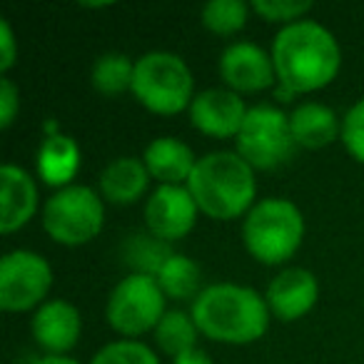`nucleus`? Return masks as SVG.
Instances as JSON below:
<instances>
[{
    "label": "nucleus",
    "mask_w": 364,
    "mask_h": 364,
    "mask_svg": "<svg viewBox=\"0 0 364 364\" xmlns=\"http://www.w3.org/2000/svg\"><path fill=\"white\" fill-rule=\"evenodd\" d=\"M247 252L262 264H282L299 250L304 240V218L292 200H259L242 223Z\"/></svg>",
    "instance_id": "4"
},
{
    "label": "nucleus",
    "mask_w": 364,
    "mask_h": 364,
    "mask_svg": "<svg viewBox=\"0 0 364 364\" xmlns=\"http://www.w3.org/2000/svg\"><path fill=\"white\" fill-rule=\"evenodd\" d=\"M90 364H160V359L147 344L135 339H120V342L105 344L90 359Z\"/></svg>",
    "instance_id": "25"
},
{
    "label": "nucleus",
    "mask_w": 364,
    "mask_h": 364,
    "mask_svg": "<svg viewBox=\"0 0 364 364\" xmlns=\"http://www.w3.org/2000/svg\"><path fill=\"white\" fill-rule=\"evenodd\" d=\"M172 364H213V359H210V354L205 352V349H190V352L180 354V357L172 359Z\"/></svg>",
    "instance_id": "30"
},
{
    "label": "nucleus",
    "mask_w": 364,
    "mask_h": 364,
    "mask_svg": "<svg viewBox=\"0 0 364 364\" xmlns=\"http://www.w3.org/2000/svg\"><path fill=\"white\" fill-rule=\"evenodd\" d=\"M198 334H200V329H198V324H195L193 314L172 309V312H165V317H162L160 324L155 327V342L162 352L175 359V357H180V354L195 349Z\"/></svg>",
    "instance_id": "21"
},
{
    "label": "nucleus",
    "mask_w": 364,
    "mask_h": 364,
    "mask_svg": "<svg viewBox=\"0 0 364 364\" xmlns=\"http://www.w3.org/2000/svg\"><path fill=\"white\" fill-rule=\"evenodd\" d=\"M33 337L48 354H65L77 344L82 332V317L75 304L65 299H50L33 314Z\"/></svg>",
    "instance_id": "14"
},
{
    "label": "nucleus",
    "mask_w": 364,
    "mask_h": 364,
    "mask_svg": "<svg viewBox=\"0 0 364 364\" xmlns=\"http://www.w3.org/2000/svg\"><path fill=\"white\" fill-rule=\"evenodd\" d=\"M53 269L48 259L31 250H13L0 259V307L6 312H28L48 297Z\"/></svg>",
    "instance_id": "9"
},
{
    "label": "nucleus",
    "mask_w": 364,
    "mask_h": 364,
    "mask_svg": "<svg viewBox=\"0 0 364 364\" xmlns=\"http://www.w3.org/2000/svg\"><path fill=\"white\" fill-rule=\"evenodd\" d=\"M18 58V46L16 36H13V28L8 21H0V73H8L16 65Z\"/></svg>",
    "instance_id": "29"
},
{
    "label": "nucleus",
    "mask_w": 364,
    "mask_h": 364,
    "mask_svg": "<svg viewBox=\"0 0 364 364\" xmlns=\"http://www.w3.org/2000/svg\"><path fill=\"white\" fill-rule=\"evenodd\" d=\"M18 107H21V92L13 85L11 77H0V127L8 130L13 125L18 115Z\"/></svg>",
    "instance_id": "28"
},
{
    "label": "nucleus",
    "mask_w": 364,
    "mask_h": 364,
    "mask_svg": "<svg viewBox=\"0 0 364 364\" xmlns=\"http://www.w3.org/2000/svg\"><path fill=\"white\" fill-rule=\"evenodd\" d=\"M220 75H223L225 85L237 95L267 90L277 80L272 55H267L262 48L247 41L225 48L220 55Z\"/></svg>",
    "instance_id": "11"
},
{
    "label": "nucleus",
    "mask_w": 364,
    "mask_h": 364,
    "mask_svg": "<svg viewBox=\"0 0 364 364\" xmlns=\"http://www.w3.org/2000/svg\"><path fill=\"white\" fill-rule=\"evenodd\" d=\"M0 232L11 235L26 228L38 210L36 180L18 165H3L0 170Z\"/></svg>",
    "instance_id": "15"
},
{
    "label": "nucleus",
    "mask_w": 364,
    "mask_h": 364,
    "mask_svg": "<svg viewBox=\"0 0 364 364\" xmlns=\"http://www.w3.org/2000/svg\"><path fill=\"white\" fill-rule=\"evenodd\" d=\"M247 3L242 0H210L208 6L203 8V26L210 33L220 38H228L240 33L247 26Z\"/></svg>",
    "instance_id": "23"
},
{
    "label": "nucleus",
    "mask_w": 364,
    "mask_h": 364,
    "mask_svg": "<svg viewBox=\"0 0 364 364\" xmlns=\"http://www.w3.org/2000/svg\"><path fill=\"white\" fill-rule=\"evenodd\" d=\"M252 11L269 23H287V26H292V23L302 21L312 11V3L309 0H302V3H292V0H255Z\"/></svg>",
    "instance_id": "26"
},
{
    "label": "nucleus",
    "mask_w": 364,
    "mask_h": 364,
    "mask_svg": "<svg viewBox=\"0 0 364 364\" xmlns=\"http://www.w3.org/2000/svg\"><path fill=\"white\" fill-rule=\"evenodd\" d=\"M105 317L107 324L122 337H140L150 329L155 332L160 319L165 317V294L157 279L137 272L120 279L107 297Z\"/></svg>",
    "instance_id": "8"
},
{
    "label": "nucleus",
    "mask_w": 364,
    "mask_h": 364,
    "mask_svg": "<svg viewBox=\"0 0 364 364\" xmlns=\"http://www.w3.org/2000/svg\"><path fill=\"white\" fill-rule=\"evenodd\" d=\"M105 225V205L100 195L85 185L58 190L43 208V228L65 247H80L95 240Z\"/></svg>",
    "instance_id": "6"
},
{
    "label": "nucleus",
    "mask_w": 364,
    "mask_h": 364,
    "mask_svg": "<svg viewBox=\"0 0 364 364\" xmlns=\"http://www.w3.org/2000/svg\"><path fill=\"white\" fill-rule=\"evenodd\" d=\"M289 127H292L297 147H304V150H322L332 145L337 137H342V125L337 115L319 102H302L299 107H294L289 115Z\"/></svg>",
    "instance_id": "18"
},
{
    "label": "nucleus",
    "mask_w": 364,
    "mask_h": 364,
    "mask_svg": "<svg viewBox=\"0 0 364 364\" xmlns=\"http://www.w3.org/2000/svg\"><path fill=\"white\" fill-rule=\"evenodd\" d=\"M170 255L172 252H170V247H167V242H160V240L152 237V235L150 237H147V235L130 237V242L125 245L127 264L135 267L137 274H150V277H155Z\"/></svg>",
    "instance_id": "24"
},
{
    "label": "nucleus",
    "mask_w": 364,
    "mask_h": 364,
    "mask_svg": "<svg viewBox=\"0 0 364 364\" xmlns=\"http://www.w3.org/2000/svg\"><path fill=\"white\" fill-rule=\"evenodd\" d=\"M150 185V172L137 157H117L102 170L100 195L112 205H135Z\"/></svg>",
    "instance_id": "17"
},
{
    "label": "nucleus",
    "mask_w": 364,
    "mask_h": 364,
    "mask_svg": "<svg viewBox=\"0 0 364 364\" xmlns=\"http://www.w3.org/2000/svg\"><path fill=\"white\" fill-rule=\"evenodd\" d=\"M188 190L200 213L213 220H235L257 205L255 170L237 152L220 150L200 157L188 180Z\"/></svg>",
    "instance_id": "3"
},
{
    "label": "nucleus",
    "mask_w": 364,
    "mask_h": 364,
    "mask_svg": "<svg viewBox=\"0 0 364 364\" xmlns=\"http://www.w3.org/2000/svg\"><path fill=\"white\" fill-rule=\"evenodd\" d=\"M36 364H80V362H75V359L65 357V354H48V357L38 359Z\"/></svg>",
    "instance_id": "31"
},
{
    "label": "nucleus",
    "mask_w": 364,
    "mask_h": 364,
    "mask_svg": "<svg viewBox=\"0 0 364 364\" xmlns=\"http://www.w3.org/2000/svg\"><path fill=\"white\" fill-rule=\"evenodd\" d=\"M272 63L287 95L327 87L342 68V50L332 33L314 21L284 26L272 41Z\"/></svg>",
    "instance_id": "1"
},
{
    "label": "nucleus",
    "mask_w": 364,
    "mask_h": 364,
    "mask_svg": "<svg viewBox=\"0 0 364 364\" xmlns=\"http://www.w3.org/2000/svg\"><path fill=\"white\" fill-rule=\"evenodd\" d=\"M237 155L247 162L252 170H274L282 167L292 157L294 142L289 115L269 105L250 107L237 137Z\"/></svg>",
    "instance_id": "7"
},
{
    "label": "nucleus",
    "mask_w": 364,
    "mask_h": 364,
    "mask_svg": "<svg viewBox=\"0 0 364 364\" xmlns=\"http://www.w3.org/2000/svg\"><path fill=\"white\" fill-rule=\"evenodd\" d=\"M342 142L344 150L364 165V97L354 102L342 120Z\"/></svg>",
    "instance_id": "27"
},
{
    "label": "nucleus",
    "mask_w": 364,
    "mask_h": 364,
    "mask_svg": "<svg viewBox=\"0 0 364 364\" xmlns=\"http://www.w3.org/2000/svg\"><path fill=\"white\" fill-rule=\"evenodd\" d=\"M193 73L175 53L152 50L135 60L130 92L145 110L155 115H177L193 105Z\"/></svg>",
    "instance_id": "5"
},
{
    "label": "nucleus",
    "mask_w": 364,
    "mask_h": 364,
    "mask_svg": "<svg viewBox=\"0 0 364 364\" xmlns=\"http://www.w3.org/2000/svg\"><path fill=\"white\" fill-rule=\"evenodd\" d=\"M80 170V147L70 135L55 132L41 145L38 152V172L41 180L53 188H68Z\"/></svg>",
    "instance_id": "19"
},
{
    "label": "nucleus",
    "mask_w": 364,
    "mask_h": 364,
    "mask_svg": "<svg viewBox=\"0 0 364 364\" xmlns=\"http://www.w3.org/2000/svg\"><path fill=\"white\" fill-rule=\"evenodd\" d=\"M245 117H247V107L230 87L203 90L200 95H195L190 105V122L195 130L208 137H218V140L237 137Z\"/></svg>",
    "instance_id": "12"
},
{
    "label": "nucleus",
    "mask_w": 364,
    "mask_h": 364,
    "mask_svg": "<svg viewBox=\"0 0 364 364\" xmlns=\"http://www.w3.org/2000/svg\"><path fill=\"white\" fill-rule=\"evenodd\" d=\"M195 324L200 334L220 344H252L269 327L267 299L242 284H210L193 302Z\"/></svg>",
    "instance_id": "2"
},
{
    "label": "nucleus",
    "mask_w": 364,
    "mask_h": 364,
    "mask_svg": "<svg viewBox=\"0 0 364 364\" xmlns=\"http://www.w3.org/2000/svg\"><path fill=\"white\" fill-rule=\"evenodd\" d=\"M198 213L188 185H160L145 205V223L152 237L170 245L193 232Z\"/></svg>",
    "instance_id": "10"
},
{
    "label": "nucleus",
    "mask_w": 364,
    "mask_h": 364,
    "mask_svg": "<svg viewBox=\"0 0 364 364\" xmlns=\"http://www.w3.org/2000/svg\"><path fill=\"white\" fill-rule=\"evenodd\" d=\"M132 77H135V63L122 53H105L92 63L90 80L100 95H120L130 90Z\"/></svg>",
    "instance_id": "22"
},
{
    "label": "nucleus",
    "mask_w": 364,
    "mask_h": 364,
    "mask_svg": "<svg viewBox=\"0 0 364 364\" xmlns=\"http://www.w3.org/2000/svg\"><path fill=\"white\" fill-rule=\"evenodd\" d=\"M162 294L172 299H198L200 289V267L188 257V255L172 252L155 274Z\"/></svg>",
    "instance_id": "20"
},
{
    "label": "nucleus",
    "mask_w": 364,
    "mask_h": 364,
    "mask_svg": "<svg viewBox=\"0 0 364 364\" xmlns=\"http://www.w3.org/2000/svg\"><path fill=\"white\" fill-rule=\"evenodd\" d=\"M142 162L150 177H155L160 185H182V182L188 185L198 157L177 137H157L145 147Z\"/></svg>",
    "instance_id": "16"
},
{
    "label": "nucleus",
    "mask_w": 364,
    "mask_h": 364,
    "mask_svg": "<svg viewBox=\"0 0 364 364\" xmlns=\"http://www.w3.org/2000/svg\"><path fill=\"white\" fill-rule=\"evenodd\" d=\"M267 307L282 322H294L312 312L319 299V282L309 269L287 267L269 282L267 287Z\"/></svg>",
    "instance_id": "13"
}]
</instances>
